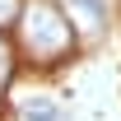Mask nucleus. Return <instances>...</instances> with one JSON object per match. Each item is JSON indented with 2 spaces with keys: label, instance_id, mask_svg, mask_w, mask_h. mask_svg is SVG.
Returning <instances> with one entry per match:
<instances>
[{
  "label": "nucleus",
  "instance_id": "nucleus-1",
  "mask_svg": "<svg viewBox=\"0 0 121 121\" xmlns=\"http://www.w3.org/2000/svg\"><path fill=\"white\" fill-rule=\"evenodd\" d=\"M19 37H23V51L37 65H56L75 47V28L65 23V14L51 0H23V9H19Z\"/></svg>",
  "mask_w": 121,
  "mask_h": 121
},
{
  "label": "nucleus",
  "instance_id": "nucleus-2",
  "mask_svg": "<svg viewBox=\"0 0 121 121\" xmlns=\"http://www.w3.org/2000/svg\"><path fill=\"white\" fill-rule=\"evenodd\" d=\"M14 79V51H9V42L0 37V93H5V84Z\"/></svg>",
  "mask_w": 121,
  "mask_h": 121
},
{
  "label": "nucleus",
  "instance_id": "nucleus-3",
  "mask_svg": "<svg viewBox=\"0 0 121 121\" xmlns=\"http://www.w3.org/2000/svg\"><path fill=\"white\" fill-rule=\"evenodd\" d=\"M19 9H23V0H0V23H14Z\"/></svg>",
  "mask_w": 121,
  "mask_h": 121
}]
</instances>
